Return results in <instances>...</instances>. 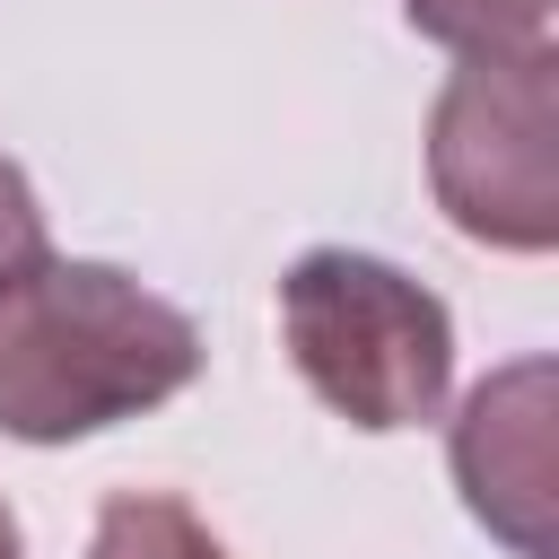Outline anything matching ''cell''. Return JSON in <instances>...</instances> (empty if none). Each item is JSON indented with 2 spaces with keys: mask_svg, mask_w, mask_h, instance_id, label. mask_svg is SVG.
<instances>
[{
  "mask_svg": "<svg viewBox=\"0 0 559 559\" xmlns=\"http://www.w3.org/2000/svg\"><path fill=\"white\" fill-rule=\"evenodd\" d=\"M0 559H26V550H17V515H9V507H0Z\"/></svg>",
  "mask_w": 559,
  "mask_h": 559,
  "instance_id": "8",
  "label": "cell"
},
{
  "mask_svg": "<svg viewBox=\"0 0 559 559\" xmlns=\"http://www.w3.org/2000/svg\"><path fill=\"white\" fill-rule=\"evenodd\" d=\"M87 559H227V550L183 498H148L140 489V498H105Z\"/></svg>",
  "mask_w": 559,
  "mask_h": 559,
  "instance_id": "5",
  "label": "cell"
},
{
  "mask_svg": "<svg viewBox=\"0 0 559 559\" xmlns=\"http://www.w3.org/2000/svg\"><path fill=\"white\" fill-rule=\"evenodd\" d=\"M201 376L183 306L114 262H35L0 288V437L70 445L175 402Z\"/></svg>",
  "mask_w": 559,
  "mask_h": 559,
  "instance_id": "1",
  "label": "cell"
},
{
  "mask_svg": "<svg viewBox=\"0 0 559 559\" xmlns=\"http://www.w3.org/2000/svg\"><path fill=\"white\" fill-rule=\"evenodd\" d=\"M35 262H44V210H35V183L17 175V157H0V288Z\"/></svg>",
  "mask_w": 559,
  "mask_h": 559,
  "instance_id": "7",
  "label": "cell"
},
{
  "mask_svg": "<svg viewBox=\"0 0 559 559\" xmlns=\"http://www.w3.org/2000/svg\"><path fill=\"white\" fill-rule=\"evenodd\" d=\"M550 9H559V0H402V17H411L428 44H454V52L550 44Z\"/></svg>",
  "mask_w": 559,
  "mask_h": 559,
  "instance_id": "6",
  "label": "cell"
},
{
  "mask_svg": "<svg viewBox=\"0 0 559 559\" xmlns=\"http://www.w3.org/2000/svg\"><path fill=\"white\" fill-rule=\"evenodd\" d=\"M428 183L437 210L498 253L559 245V52H463L428 114Z\"/></svg>",
  "mask_w": 559,
  "mask_h": 559,
  "instance_id": "3",
  "label": "cell"
},
{
  "mask_svg": "<svg viewBox=\"0 0 559 559\" xmlns=\"http://www.w3.org/2000/svg\"><path fill=\"white\" fill-rule=\"evenodd\" d=\"M280 332L297 376L349 419V428H419L445 411L454 384V314L437 288H419L411 271L349 253V245H314L288 262L280 280Z\"/></svg>",
  "mask_w": 559,
  "mask_h": 559,
  "instance_id": "2",
  "label": "cell"
},
{
  "mask_svg": "<svg viewBox=\"0 0 559 559\" xmlns=\"http://www.w3.org/2000/svg\"><path fill=\"white\" fill-rule=\"evenodd\" d=\"M550 358H515L498 367L463 419H454V480L463 507L515 550V559H550L559 550V463H550Z\"/></svg>",
  "mask_w": 559,
  "mask_h": 559,
  "instance_id": "4",
  "label": "cell"
}]
</instances>
